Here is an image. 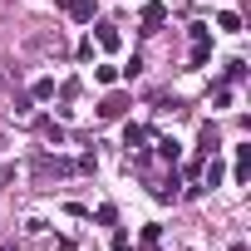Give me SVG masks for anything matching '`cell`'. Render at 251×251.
<instances>
[{
    "label": "cell",
    "mask_w": 251,
    "mask_h": 251,
    "mask_svg": "<svg viewBox=\"0 0 251 251\" xmlns=\"http://www.w3.org/2000/svg\"><path fill=\"white\" fill-rule=\"evenodd\" d=\"M138 20H143V30H148V35H158V30L168 25V5H163V0H148V5L138 10Z\"/></svg>",
    "instance_id": "cell-1"
},
{
    "label": "cell",
    "mask_w": 251,
    "mask_h": 251,
    "mask_svg": "<svg viewBox=\"0 0 251 251\" xmlns=\"http://www.w3.org/2000/svg\"><path fill=\"white\" fill-rule=\"evenodd\" d=\"M207 54H212V30L207 25H192V69L207 64Z\"/></svg>",
    "instance_id": "cell-2"
},
{
    "label": "cell",
    "mask_w": 251,
    "mask_h": 251,
    "mask_svg": "<svg viewBox=\"0 0 251 251\" xmlns=\"http://www.w3.org/2000/svg\"><path fill=\"white\" fill-rule=\"evenodd\" d=\"M59 10H64L74 25H89V20H94V0H59Z\"/></svg>",
    "instance_id": "cell-3"
},
{
    "label": "cell",
    "mask_w": 251,
    "mask_h": 251,
    "mask_svg": "<svg viewBox=\"0 0 251 251\" xmlns=\"http://www.w3.org/2000/svg\"><path fill=\"white\" fill-rule=\"evenodd\" d=\"M123 148H128V153L148 148V128H143V123H128V128H123Z\"/></svg>",
    "instance_id": "cell-4"
},
{
    "label": "cell",
    "mask_w": 251,
    "mask_h": 251,
    "mask_svg": "<svg viewBox=\"0 0 251 251\" xmlns=\"http://www.w3.org/2000/svg\"><path fill=\"white\" fill-rule=\"evenodd\" d=\"M251 177V143L236 148V163H231V182H246Z\"/></svg>",
    "instance_id": "cell-5"
},
{
    "label": "cell",
    "mask_w": 251,
    "mask_h": 251,
    "mask_svg": "<svg viewBox=\"0 0 251 251\" xmlns=\"http://www.w3.org/2000/svg\"><path fill=\"white\" fill-rule=\"evenodd\" d=\"M207 158H212V163L202 168V182H207V187H222V177H226V163H222L217 153H207Z\"/></svg>",
    "instance_id": "cell-6"
},
{
    "label": "cell",
    "mask_w": 251,
    "mask_h": 251,
    "mask_svg": "<svg viewBox=\"0 0 251 251\" xmlns=\"http://www.w3.org/2000/svg\"><path fill=\"white\" fill-rule=\"evenodd\" d=\"M197 143H202V148H197V153H202V158H207V153H217V148H222V138H217V128H212V123H202V128H197Z\"/></svg>",
    "instance_id": "cell-7"
},
{
    "label": "cell",
    "mask_w": 251,
    "mask_h": 251,
    "mask_svg": "<svg viewBox=\"0 0 251 251\" xmlns=\"http://www.w3.org/2000/svg\"><path fill=\"white\" fill-rule=\"evenodd\" d=\"M123 108H128V99H123V94H108V99L99 103V118H118Z\"/></svg>",
    "instance_id": "cell-8"
},
{
    "label": "cell",
    "mask_w": 251,
    "mask_h": 251,
    "mask_svg": "<svg viewBox=\"0 0 251 251\" xmlns=\"http://www.w3.org/2000/svg\"><path fill=\"white\" fill-rule=\"evenodd\" d=\"M94 35H99V45H103V50H108V54H113V50H118V45H123V35H118V30H113V25H99V30H94Z\"/></svg>",
    "instance_id": "cell-9"
},
{
    "label": "cell",
    "mask_w": 251,
    "mask_h": 251,
    "mask_svg": "<svg viewBox=\"0 0 251 251\" xmlns=\"http://www.w3.org/2000/svg\"><path fill=\"white\" fill-rule=\"evenodd\" d=\"M217 25H222V30H231V35H236V30H241V15H236V10H222V15H217Z\"/></svg>",
    "instance_id": "cell-10"
},
{
    "label": "cell",
    "mask_w": 251,
    "mask_h": 251,
    "mask_svg": "<svg viewBox=\"0 0 251 251\" xmlns=\"http://www.w3.org/2000/svg\"><path fill=\"white\" fill-rule=\"evenodd\" d=\"M94 79H99V84H118V64H99Z\"/></svg>",
    "instance_id": "cell-11"
},
{
    "label": "cell",
    "mask_w": 251,
    "mask_h": 251,
    "mask_svg": "<svg viewBox=\"0 0 251 251\" xmlns=\"http://www.w3.org/2000/svg\"><path fill=\"white\" fill-rule=\"evenodd\" d=\"M241 79H246V64H241V59H231V64H226V79H222V84H241Z\"/></svg>",
    "instance_id": "cell-12"
},
{
    "label": "cell",
    "mask_w": 251,
    "mask_h": 251,
    "mask_svg": "<svg viewBox=\"0 0 251 251\" xmlns=\"http://www.w3.org/2000/svg\"><path fill=\"white\" fill-rule=\"evenodd\" d=\"M212 103H217V108H231V84H217V89H212Z\"/></svg>",
    "instance_id": "cell-13"
},
{
    "label": "cell",
    "mask_w": 251,
    "mask_h": 251,
    "mask_svg": "<svg viewBox=\"0 0 251 251\" xmlns=\"http://www.w3.org/2000/svg\"><path fill=\"white\" fill-rule=\"evenodd\" d=\"M158 153H163V158H168V163H177V158H182V148H177V143H173V138H158Z\"/></svg>",
    "instance_id": "cell-14"
},
{
    "label": "cell",
    "mask_w": 251,
    "mask_h": 251,
    "mask_svg": "<svg viewBox=\"0 0 251 251\" xmlns=\"http://www.w3.org/2000/svg\"><path fill=\"white\" fill-rule=\"evenodd\" d=\"M40 133H45V138H50V143H64V128H59V123H50V118H45V123H40Z\"/></svg>",
    "instance_id": "cell-15"
},
{
    "label": "cell",
    "mask_w": 251,
    "mask_h": 251,
    "mask_svg": "<svg viewBox=\"0 0 251 251\" xmlns=\"http://www.w3.org/2000/svg\"><path fill=\"white\" fill-rule=\"evenodd\" d=\"M138 74H143V59H138V54H133L128 64H123V69H118V79H138Z\"/></svg>",
    "instance_id": "cell-16"
},
{
    "label": "cell",
    "mask_w": 251,
    "mask_h": 251,
    "mask_svg": "<svg viewBox=\"0 0 251 251\" xmlns=\"http://www.w3.org/2000/svg\"><path fill=\"white\" fill-rule=\"evenodd\" d=\"M30 94H35V99H54V79H35Z\"/></svg>",
    "instance_id": "cell-17"
},
{
    "label": "cell",
    "mask_w": 251,
    "mask_h": 251,
    "mask_svg": "<svg viewBox=\"0 0 251 251\" xmlns=\"http://www.w3.org/2000/svg\"><path fill=\"white\" fill-rule=\"evenodd\" d=\"M94 222H99V226H113V222H118V212H113V207H108V202H103V207H99V212H94Z\"/></svg>",
    "instance_id": "cell-18"
},
{
    "label": "cell",
    "mask_w": 251,
    "mask_h": 251,
    "mask_svg": "<svg viewBox=\"0 0 251 251\" xmlns=\"http://www.w3.org/2000/svg\"><path fill=\"white\" fill-rule=\"evenodd\" d=\"M158 241H163V231L158 226H143V251H158Z\"/></svg>",
    "instance_id": "cell-19"
}]
</instances>
